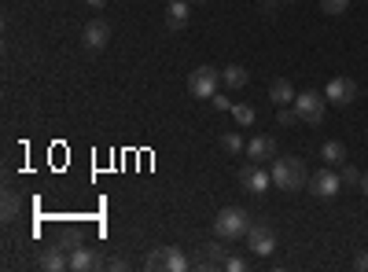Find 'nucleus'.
<instances>
[{
	"instance_id": "4",
	"label": "nucleus",
	"mask_w": 368,
	"mask_h": 272,
	"mask_svg": "<svg viewBox=\"0 0 368 272\" xmlns=\"http://www.w3.org/2000/svg\"><path fill=\"white\" fill-rule=\"evenodd\" d=\"M147 268H151V272H159V268H162V272H184V268H188V258L181 254L177 246H159L155 254L147 258Z\"/></svg>"
},
{
	"instance_id": "19",
	"label": "nucleus",
	"mask_w": 368,
	"mask_h": 272,
	"mask_svg": "<svg viewBox=\"0 0 368 272\" xmlns=\"http://www.w3.org/2000/svg\"><path fill=\"white\" fill-rule=\"evenodd\" d=\"M232 118H236V125H240V129H251L258 114H254L251 103H236V107H232Z\"/></svg>"
},
{
	"instance_id": "14",
	"label": "nucleus",
	"mask_w": 368,
	"mask_h": 272,
	"mask_svg": "<svg viewBox=\"0 0 368 272\" xmlns=\"http://www.w3.org/2000/svg\"><path fill=\"white\" fill-rule=\"evenodd\" d=\"M70 268H74V272L100 268V258L93 254V246H74V254H70Z\"/></svg>"
},
{
	"instance_id": "26",
	"label": "nucleus",
	"mask_w": 368,
	"mask_h": 272,
	"mask_svg": "<svg viewBox=\"0 0 368 272\" xmlns=\"http://www.w3.org/2000/svg\"><path fill=\"white\" fill-rule=\"evenodd\" d=\"M15 210H19V199H15V195H11V192H8V195H4V214H8V217H11V214H15Z\"/></svg>"
},
{
	"instance_id": "16",
	"label": "nucleus",
	"mask_w": 368,
	"mask_h": 272,
	"mask_svg": "<svg viewBox=\"0 0 368 272\" xmlns=\"http://www.w3.org/2000/svg\"><path fill=\"white\" fill-rule=\"evenodd\" d=\"M320 158L335 170V165H346V158H350V155H346V143H342V140H328V143L320 148Z\"/></svg>"
},
{
	"instance_id": "30",
	"label": "nucleus",
	"mask_w": 368,
	"mask_h": 272,
	"mask_svg": "<svg viewBox=\"0 0 368 272\" xmlns=\"http://www.w3.org/2000/svg\"><path fill=\"white\" fill-rule=\"evenodd\" d=\"M85 4H89V8H96V11H100V8H107V0H85Z\"/></svg>"
},
{
	"instance_id": "33",
	"label": "nucleus",
	"mask_w": 368,
	"mask_h": 272,
	"mask_svg": "<svg viewBox=\"0 0 368 272\" xmlns=\"http://www.w3.org/2000/svg\"><path fill=\"white\" fill-rule=\"evenodd\" d=\"M284 4H295V0H284Z\"/></svg>"
},
{
	"instance_id": "13",
	"label": "nucleus",
	"mask_w": 368,
	"mask_h": 272,
	"mask_svg": "<svg viewBox=\"0 0 368 272\" xmlns=\"http://www.w3.org/2000/svg\"><path fill=\"white\" fill-rule=\"evenodd\" d=\"M225 258H228V254H225V239H218V243H206V246H203L199 265H203V268H221Z\"/></svg>"
},
{
	"instance_id": "29",
	"label": "nucleus",
	"mask_w": 368,
	"mask_h": 272,
	"mask_svg": "<svg viewBox=\"0 0 368 272\" xmlns=\"http://www.w3.org/2000/svg\"><path fill=\"white\" fill-rule=\"evenodd\" d=\"M214 107H218V111H228V96H214Z\"/></svg>"
},
{
	"instance_id": "23",
	"label": "nucleus",
	"mask_w": 368,
	"mask_h": 272,
	"mask_svg": "<svg viewBox=\"0 0 368 272\" xmlns=\"http://www.w3.org/2000/svg\"><path fill=\"white\" fill-rule=\"evenodd\" d=\"M100 268H107V272H122V268H125V258L111 254V258H103V261H100Z\"/></svg>"
},
{
	"instance_id": "7",
	"label": "nucleus",
	"mask_w": 368,
	"mask_h": 272,
	"mask_svg": "<svg viewBox=\"0 0 368 272\" xmlns=\"http://www.w3.org/2000/svg\"><path fill=\"white\" fill-rule=\"evenodd\" d=\"M324 96H317V92H302V96H295V111L302 114V125H320L324 121Z\"/></svg>"
},
{
	"instance_id": "10",
	"label": "nucleus",
	"mask_w": 368,
	"mask_h": 272,
	"mask_svg": "<svg viewBox=\"0 0 368 272\" xmlns=\"http://www.w3.org/2000/svg\"><path fill=\"white\" fill-rule=\"evenodd\" d=\"M339 187H342V177H339L335 170H320V173L310 180V192H313L317 199H335Z\"/></svg>"
},
{
	"instance_id": "22",
	"label": "nucleus",
	"mask_w": 368,
	"mask_h": 272,
	"mask_svg": "<svg viewBox=\"0 0 368 272\" xmlns=\"http://www.w3.org/2000/svg\"><path fill=\"white\" fill-rule=\"evenodd\" d=\"M320 11L324 15H346L350 11V0H320Z\"/></svg>"
},
{
	"instance_id": "31",
	"label": "nucleus",
	"mask_w": 368,
	"mask_h": 272,
	"mask_svg": "<svg viewBox=\"0 0 368 272\" xmlns=\"http://www.w3.org/2000/svg\"><path fill=\"white\" fill-rule=\"evenodd\" d=\"M361 192H364V199H368V173H361Z\"/></svg>"
},
{
	"instance_id": "8",
	"label": "nucleus",
	"mask_w": 368,
	"mask_h": 272,
	"mask_svg": "<svg viewBox=\"0 0 368 272\" xmlns=\"http://www.w3.org/2000/svg\"><path fill=\"white\" fill-rule=\"evenodd\" d=\"M240 184H243V192L262 195L266 187L273 184V173H266V170H262V162H247L243 170H240Z\"/></svg>"
},
{
	"instance_id": "28",
	"label": "nucleus",
	"mask_w": 368,
	"mask_h": 272,
	"mask_svg": "<svg viewBox=\"0 0 368 272\" xmlns=\"http://www.w3.org/2000/svg\"><path fill=\"white\" fill-rule=\"evenodd\" d=\"M354 268H361V272H368V250H364V254H357V258H354Z\"/></svg>"
},
{
	"instance_id": "3",
	"label": "nucleus",
	"mask_w": 368,
	"mask_h": 272,
	"mask_svg": "<svg viewBox=\"0 0 368 272\" xmlns=\"http://www.w3.org/2000/svg\"><path fill=\"white\" fill-rule=\"evenodd\" d=\"M218 81H221V74L214 67H199V70L188 74V92L196 99H214L218 96Z\"/></svg>"
},
{
	"instance_id": "20",
	"label": "nucleus",
	"mask_w": 368,
	"mask_h": 272,
	"mask_svg": "<svg viewBox=\"0 0 368 272\" xmlns=\"http://www.w3.org/2000/svg\"><path fill=\"white\" fill-rule=\"evenodd\" d=\"M221 148L228 155H240V151H247V143L240 140V133H221Z\"/></svg>"
},
{
	"instance_id": "27",
	"label": "nucleus",
	"mask_w": 368,
	"mask_h": 272,
	"mask_svg": "<svg viewBox=\"0 0 368 272\" xmlns=\"http://www.w3.org/2000/svg\"><path fill=\"white\" fill-rule=\"evenodd\" d=\"M280 4H284V0H262V11H266V15H273Z\"/></svg>"
},
{
	"instance_id": "6",
	"label": "nucleus",
	"mask_w": 368,
	"mask_h": 272,
	"mask_svg": "<svg viewBox=\"0 0 368 272\" xmlns=\"http://www.w3.org/2000/svg\"><path fill=\"white\" fill-rule=\"evenodd\" d=\"M324 99L335 103V107H350L357 99V81L354 77H332L328 89H324Z\"/></svg>"
},
{
	"instance_id": "1",
	"label": "nucleus",
	"mask_w": 368,
	"mask_h": 272,
	"mask_svg": "<svg viewBox=\"0 0 368 272\" xmlns=\"http://www.w3.org/2000/svg\"><path fill=\"white\" fill-rule=\"evenodd\" d=\"M251 224L254 221H251V214L243 210V206H225V210L214 217V236L232 243V239H243L251 232Z\"/></svg>"
},
{
	"instance_id": "5",
	"label": "nucleus",
	"mask_w": 368,
	"mask_h": 272,
	"mask_svg": "<svg viewBox=\"0 0 368 272\" xmlns=\"http://www.w3.org/2000/svg\"><path fill=\"white\" fill-rule=\"evenodd\" d=\"M247 250L254 258H269L273 250H276V232L269 224H251V232H247Z\"/></svg>"
},
{
	"instance_id": "2",
	"label": "nucleus",
	"mask_w": 368,
	"mask_h": 272,
	"mask_svg": "<svg viewBox=\"0 0 368 272\" xmlns=\"http://www.w3.org/2000/svg\"><path fill=\"white\" fill-rule=\"evenodd\" d=\"M273 184L276 187H284V192H302L306 187V165H302V158L288 155V158H273Z\"/></svg>"
},
{
	"instance_id": "25",
	"label": "nucleus",
	"mask_w": 368,
	"mask_h": 272,
	"mask_svg": "<svg viewBox=\"0 0 368 272\" xmlns=\"http://www.w3.org/2000/svg\"><path fill=\"white\" fill-rule=\"evenodd\" d=\"M221 268H225V272H243V268H247V261H243V258H232V254H228Z\"/></svg>"
},
{
	"instance_id": "18",
	"label": "nucleus",
	"mask_w": 368,
	"mask_h": 272,
	"mask_svg": "<svg viewBox=\"0 0 368 272\" xmlns=\"http://www.w3.org/2000/svg\"><path fill=\"white\" fill-rule=\"evenodd\" d=\"M221 81H225L228 89H247L251 74H247V67H240V62H232V67H225V70H221Z\"/></svg>"
},
{
	"instance_id": "9",
	"label": "nucleus",
	"mask_w": 368,
	"mask_h": 272,
	"mask_svg": "<svg viewBox=\"0 0 368 272\" xmlns=\"http://www.w3.org/2000/svg\"><path fill=\"white\" fill-rule=\"evenodd\" d=\"M107 40H111V26H107L103 18H93V23H85V30H81V45L89 48V52L107 48Z\"/></svg>"
},
{
	"instance_id": "21",
	"label": "nucleus",
	"mask_w": 368,
	"mask_h": 272,
	"mask_svg": "<svg viewBox=\"0 0 368 272\" xmlns=\"http://www.w3.org/2000/svg\"><path fill=\"white\" fill-rule=\"evenodd\" d=\"M276 121L284 125V129H291V125H302V114L295 111V103H291V107H280L276 111Z\"/></svg>"
},
{
	"instance_id": "15",
	"label": "nucleus",
	"mask_w": 368,
	"mask_h": 272,
	"mask_svg": "<svg viewBox=\"0 0 368 272\" xmlns=\"http://www.w3.org/2000/svg\"><path fill=\"white\" fill-rule=\"evenodd\" d=\"M269 99L276 103V107H288V103H295V89H291V81H288V77H276L273 85H269Z\"/></svg>"
},
{
	"instance_id": "17",
	"label": "nucleus",
	"mask_w": 368,
	"mask_h": 272,
	"mask_svg": "<svg viewBox=\"0 0 368 272\" xmlns=\"http://www.w3.org/2000/svg\"><path fill=\"white\" fill-rule=\"evenodd\" d=\"M41 268H48V272H63V268H70V258H63V250H59V246H48V250H41Z\"/></svg>"
},
{
	"instance_id": "32",
	"label": "nucleus",
	"mask_w": 368,
	"mask_h": 272,
	"mask_svg": "<svg viewBox=\"0 0 368 272\" xmlns=\"http://www.w3.org/2000/svg\"><path fill=\"white\" fill-rule=\"evenodd\" d=\"M188 4H203V0H188Z\"/></svg>"
},
{
	"instance_id": "12",
	"label": "nucleus",
	"mask_w": 368,
	"mask_h": 272,
	"mask_svg": "<svg viewBox=\"0 0 368 272\" xmlns=\"http://www.w3.org/2000/svg\"><path fill=\"white\" fill-rule=\"evenodd\" d=\"M188 18H191V4H188V0H173L169 11H166V26L169 30H184Z\"/></svg>"
},
{
	"instance_id": "24",
	"label": "nucleus",
	"mask_w": 368,
	"mask_h": 272,
	"mask_svg": "<svg viewBox=\"0 0 368 272\" xmlns=\"http://www.w3.org/2000/svg\"><path fill=\"white\" fill-rule=\"evenodd\" d=\"M339 177H342V184H361V173L354 170V165H350V162H346V165H342V173H339Z\"/></svg>"
},
{
	"instance_id": "11",
	"label": "nucleus",
	"mask_w": 368,
	"mask_h": 272,
	"mask_svg": "<svg viewBox=\"0 0 368 272\" xmlns=\"http://www.w3.org/2000/svg\"><path fill=\"white\" fill-rule=\"evenodd\" d=\"M247 158H251V162H266V158H276V140H273V136H262V133H258L254 140H247Z\"/></svg>"
}]
</instances>
